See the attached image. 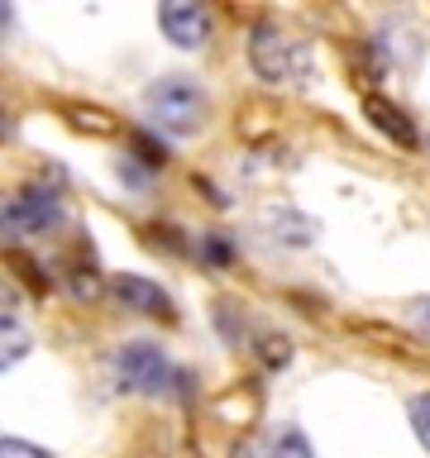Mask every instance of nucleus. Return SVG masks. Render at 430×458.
<instances>
[{"label": "nucleus", "mask_w": 430, "mask_h": 458, "mask_svg": "<svg viewBox=\"0 0 430 458\" xmlns=\"http://www.w3.org/2000/svg\"><path fill=\"white\" fill-rule=\"evenodd\" d=\"M407 310H411V320L421 325V329H430V296H416V301H411Z\"/></svg>", "instance_id": "nucleus-15"}, {"label": "nucleus", "mask_w": 430, "mask_h": 458, "mask_svg": "<svg viewBox=\"0 0 430 458\" xmlns=\"http://www.w3.org/2000/svg\"><path fill=\"white\" fill-rule=\"evenodd\" d=\"M263 229L272 234V243H287V249H306V243L315 239V225L306 220V215H297V210H268L263 215Z\"/></svg>", "instance_id": "nucleus-8"}, {"label": "nucleus", "mask_w": 430, "mask_h": 458, "mask_svg": "<svg viewBox=\"0 0 430 458\" xmlns=\"http://www.w3.org/2000/svg\"><path fill=\"white\" fill-rule=\"evenodd\" d=\"M258 353H263L268 368H287L292 363V339L287 335H258Z\"/></svg>", "instance_id": "nucleus-12"}, {"label": "nucleus", "mask_w": 430, "mask_h": 458, "mask_svg": "<svg viewBox=\"0 0 430 458\" xmlns=\"http://www.w3.org/2000/svg\"><path fill=\"white\" fill-rule=\"evenodd\" d=\"M0 339H5V368L20 363V358L29 353V335H24V325L14 320V315H5V325H0Z\"/></svg>", "instance_id": "nucleus-11"}, {"label": "nucleus", "mask_w": 430, "mask_h": 458, "mask_svg": "<svg viewBox=\"0 0 430 458\" xmlns=\"http://www.w3.org/2000/svg\"><path fill=\"white\" fill-rule=\"evenodd\" d=\"M158 24H163V34L177 48H201V38H206V10L192 5V0H163L158 5Z\"/></svg>", "instance_id": "nucleus-5"}, {"label": "nucleus", "mask_w": 430, "mask_h": 458, "mask_svg": "<svg viewBox=\"0 0 430 458\" xmlns=\"http://www.w3.org/2000/svg\"><path fill=\"white\" fill-rule=\"evenodd\" d=\"M364 114H368L373 124H378V134H387L392 143H401V148H416V143H421V134H416V124L407 120V110H397L392 100L368 96V100H364Z\"/></svg>", "instance_id": "nucleus-7"}, {"label": "nucleus", "mask_w": 430, "mask_h": 458, "mask_svg": "<svg viewBox=\"0 0 430 458\" xmlns=\"http://www.w3.org/2000/svg\"><path fill=\"white\" fill-rule=\"evenodd\" d=\"M0 458H53V454H43V449H34V444H24V439H5L0 444Z\"/></svg>", "instance_id": "nucleus-14"}, {"label": "nucleus", "mask_w": 430, "mask_h": 458, "mask_svg": "<svg viewBox=\"0 0 430 458\" xmlns=\"http://www.w3.org/2000/svg\"><path fill=\"white\" fill-rule=\"evenodd\" d=\"M229 458H254V454H249V449H235V454H229Z\"/></svg>", "instance_id": "nucleus-16"}, {"label": "nucleus", "mask_w": 430, "mask_h": 458, "mask_svg": "<svg viewBox=\"0 0 430 458\" xmlns=\"http://www.w3.org/2000/svg\"><path fill=\"white\" fill-rule=\"evenodd\" d=\"M67 120L86 129V134H115V114L96 110V106H67Z\"/></svg>", "instance_id": "nucleus-10"}, {"label": "nucleus", "mask_w": 430, "mask_h": 458, "mask_svg": "<svg viewBox=\"0 0 430 458\" xmlns=\"http://www.w3.org/2000/svg\"><path fill=\"white\" fill-rule=\"evenodd\" d=\"M407 415H411V429L421 439V449H430V396H416L407 406Z\"/></svg>", "instance_id": "nucleus-13"}, {"label": "nucleus", "mask_w": 430, "mask_h": 458, "mask_svg": "<svg viewBox=\"0 0 430 458\" xmlns=\"http://www.w3.org/2000/svg\"><path fill=\"white\" fill-rule=\"evenodd\" d=\"M57 220H63V206H57V196L43 191V186H24V191L5 206V229H14V234H43V229H53Z\"/></svg>", "instance_id": "nucleus-4"}, {"label": "nucleus", "mask_w": 430, "mask_h": 458, "mask_svg": "<svg viewBox=\"0 0 430 458\" xmlns=\"http://www.w3.org/2000/svg\"><path fill=\"white\" fill-rule=\"evenodd\" d=\"M143 114H149V124L158 129V134L192 139V134L206 129L211 100L192 77H158L149 91H143Z\"/></svg>", "instance_id": "nucleus-1"}, {"label": "nucleus", "mask_w": 430, "mask_h": 458, "mask_svg": "<svg viewBox=\"0 0 430 458\" xmlns=\"http://www.w3.org/2000/svg\"><path fill=\"white\" fill-rule=\"evenodd\" d=\"M268 458H315V449L306 444L301 429L282 425V429H272V435H268Z\"/></svg>", "instance_id": "nucleus-9"}, {"label": "nucleus", "mask_w": 430, "mask_h": 458, "mask_svg": "<svg viewBox=\"0 0 430 458\" xmlns=\"http://www.w3.org/2000/svg\"><path fill=\"white\" fill-rule=\"evenodd\" d=\"M110 368H115V377H120V386H129V392H139V396H163L168 382H172L168 353L158 349V344H149V339L120 344L115 358H110Z\"/></svg>", "instance_id": "nucleus-2"}, {"label": "nucleus", "mask_w": 430, "mask_h": 458, "mask_svg": "<svg viewBox=\"0 0 430 458\" xmlns=\"http://www.w3.org/2000/svg\"><path fill=\"white\" fill-rule=\"evenodd\" d=\"M110 292L125 301V306H134L139 315H153V320H172V301L163 296V286H153L149 277H139V272H120V277H110Z\"/></svg>", "instance_id": "nucleus-6"}, {"label": "nucleus", "mask_w": 430, "mask_h": 458, "mask_svg": "<svg viewBox=\"0 0 430 458\" xmlns=\"http://www.w3.org/2000/svg\"><path fill=\"white\" fill-rule=\"evenodd\" d=\"M249 63H254L258 77L272 81V86H282V81L297 77V48L272 24H258L254 34H249Z\"/></svg>", "instance_id": "nucleus-3"}]
</instances>
